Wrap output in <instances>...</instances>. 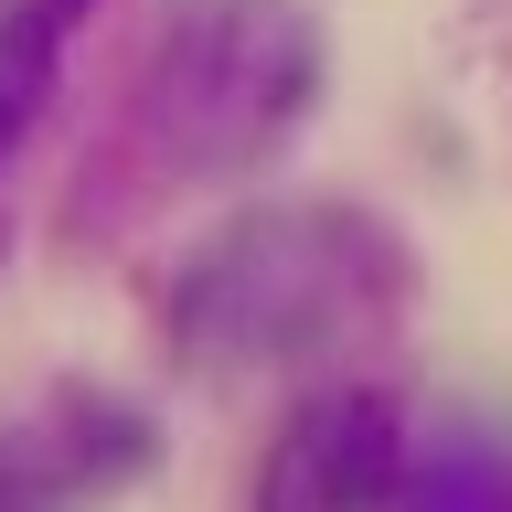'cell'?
Segmentation results:
<instances>
[{
    "instance_id": "2",
    "label": "cell",
    "mask_w": 512,
    "mask_h": 512,
    "mask_svg": "<svg viewBox=\"0 0 512 512\" xmlns=\"http://www.w3.org/2000/svg\"><path fill=\"white\" fill-rule=\"evenodd\" d=\"M310 86H320V32L299 0H182L150 32L139 118L171 160L235 171L310 107Z\"/></svg>"
},
{
    "instance_id": "6",
    "label": "cell",
    "mask_w": 512,
    "mask_h": 512,
    "mask_svg": "<svg viewBox=\"0 0 512 512\" xmlns=\"http://www.w3.org/2000/svg\"><path fill=\"white\" fill-rule=\"evenodd\" d=\"M54 86V0H0V150L32 128Z\"/></svg>"
},
{
    "instance_id": "4",
    "label": "cell",
    "mask_w": 512,
    "mask_h": 512,
    "mask_svg": "<svg viewBox=\"0 0 512 512\" xmlns=\"http://www.w3.org/2000/svg\"><path fill=\"white\" fill-rule=\"evenodd\" d=\"M406 491V427L384 395H310L278 427L267 470H256V512H395Z\"/></svg>"
},
{
    "instance_id": "3",
    "label": "cell",
    "mask_w": 512,
    "mask_h": 512,
    "mask_svg": "<svg viewBox=\"0 0 512 512\" xmlns=\"http://www.w3.org/2000/svg\"><path fill=\"white\" fill-rule=\"evenodd\" d=\"M150 459L160 438L139 406L96 395V384H43L32 406L0 416V512H96Z\"/></svg>"
},
{
    "instance_id": "5",
    "label": "cell",
    "mask_w": 512,
    "mask_h": 512,
    "mask_svg": "<svg viewBox=\"0 0 512 512\" xmlns=\"http://www.w3.org/2000/svg\"><path fill=\"white\" fill-rule=\"evenodd\" d=\"M395 512H512V448L480 438V427H448L406 459V491Z\"/></svg>"
},
{
    "instance_id": "1",
    "label": "cell",
    "mask_w": 512,
    "mask_h": 512,
    "mask_svg": "<svg viewBox=\"0 0 512 512\" xmlns=\"http://www.w3.org/2000/svg\"><path fill=\"white\" fill-rule=\"evenodd\" d=\"M395 299V246L331 203H256L192 246L171 278V331L203 363H310Z\"/></svg>"
}]
</instances>
